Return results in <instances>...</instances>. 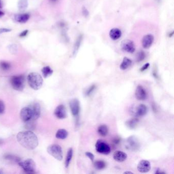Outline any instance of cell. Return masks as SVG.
<instances>
[{"label":"cell","instance_id":"60d3db41","mask_svg":"<svg viewBox=\"0 0 174 174\" xmlns=\"http://www.w3.org/2000/svg\"><path fill=\"white\" fill-rule=\"evenodd\" d=\"M4 15V13L2 11H0V18L2 17V16H3Z\"/></svg>","mask_w":174,"mask_h":174},{"label":"cell","instance_id":"f1b7e54d","mask_svg":"<svg viewBox=\"0 0 174 174\" xmlns=\"http://www.w3.org/2000/svg\"><path fill=\"white\" fill-rule=\"evenodd\" d=\"M10 64L7 62L2 61L0 62V68L4 71H7L10 69Z\"/></svg>","mask_w":174,"mask_h":174},{"label":"cell","instance_id":"6da1fadb","mask_svg":"<svg viewBox=\"0 0 174 174\" xmlns=\"http://www.w3.org/2000/svg\"><path fill=\"white\" fill-rule=\"evenodd\" d=\"M16 137L20 145L28 150H34L38 146V138L31 131L20 132L18 134Z\"/></svg>","mask_w":174,"mask_h":174},{"label":"cell","instance_id":"7a4b0ae2","mask_svg":"<svg viewBox=\"0 0 174 174\" xmlns=\"http://www.w3.org/2000/svg\"><path fill=\"white\" fill-rule=\"evenodd\" d=\"M27 80L30 86L35 91L40 89L44 82L41 75L37 73H31L28 75Z\"/></svg>","mask_w":174,"mask_h":174},{"label":"cell","instance_id":"277c9868","mask_svg":"<svg viewBox=\"0 0 174 174\" xmlns=\"http://www.w3.org/2000/svg\"><path fill=\"white\" fill-rule=\"evenodd\" d=\"M11 85L13 88L16 91H22L25 87V78L24 76H15L11 78Z\"/></svg>","mask_w":174,"mask_h":174},{"label":"cell","instance_id":"f35d334b","mask_svg":"<svg viewBox=\"0 0 174 174\" xmlns=\"http://www.w3.org/2000/svg\"><path fill=\"white\" fill-rule=\"evenodd\" d=\"M49 1H50V2L52 3L55 4V3H56L57 2H58L59 0H49Z\"/></svg>","mask_w":174,"mask_h":174},{"label":"cell","instance_id":"8fae6325","mask_svg":"<svg viewBox=\"0 0 174 174\" xmlns=\"http://www.w3.org/2000/svg\"><path fill=\"white\" fill-rule=\"evenodd\" d=\"M29 107L31 109L32 113V120L33 121L37 120L40 116L41 112L40 105L37 102H34L31 104Z\"/></svg>","mask_w":174,"mask_h":174},{"label":"cell","instance_id":"7bdbcfd3","mask_svg":"<svg viewBox=\"0 0 174 174\" xmlns=\"http://www.w3.org/2000/svg\"><path fill=\"white\" fill-rule=\"evenodd\" d=\"M2 7V3L1 0H0V8H1Z\"/></svg>","mask_w":174,"mask_h":174},{"label":"cell","instance_id":"e0dca14e","mask_svg":"<svg viewBox=\"0 0 174 174\" xmlns=\"http://www.w3.org/2000/svg\"><path fill=\"white\" fill-rule=\"evenodd\" d=\"M113 158L116 162H122L127 159V155L121 151H116L113 153Z\"/></svg>","mask_w":174,"mask_h":174},{"label":"cell","instance_id":"ffe728a7","mask_svg":"<svg viewBox=\"0 0 174 174\" xmlns=\"http://www.w3.org/2000/svg\"><path fill=\"white\" fill-rule=\"evenodd\" d=\"M132 61L130 59H129L128 57H124L123 61L120 65V69L121 70H126L130 67L132 64Z\"/></svg>","mask_w":174,"mask_h":174},{"label":"cell","instance_id":"83f0119b","mask_svg":"<svg viewBox=\"0 0 174 174\" xmlns=\"http://www.w3.org/2000/svg\"><path fill=\"white\" fill-rule=\"evenodd\" d=\"M27 0H20L18 3V7L20 11H24L27 8Z\"/></svg>","mask_w":174,"mask_h":174},{"label":"cell","instance_id":"d6a6232c","mask_svg":"<svg viewBox=\"0 0 174 174\" xmlns=\"http://www.w3.org/2000/svg\"><path fill=\"white\" fill-rule=\"evenodd\" d=\"M85 155H86V156H87V157H88V158H89L92 162L94 161V155L92 153L89 152H86L85 153Z\"/></svg>","mask_w":174,"mask_h":174},{"label":"cell","instance_id":"9c48e42d","mask_svg":"<svg viewBox=\"0 0 174 174\" xmlns=\"http://www.w3.org/2000/svg\"><path fill=\"white\" fill-rule=\"evenodd\" d=\"M72 114L75 118H78L80 113V102L77 99H73L69 103Z\"/></svg>","mask_w":174,"mask_h":174},{"label":"cell","instance_id":"603a6c76","mask_svg":"<svg viewBox=\"0 0 174 174\" xmlns=\"http://www.w3.org/2000/svg\"><path fill=\"white\" fill-rule=\"evenodd\" d=\"M108 128L106 125H101L98 127V132L102 136H106L108 133Z\"/></svg>","mask_w":174,"mask_h":174},{"label":"cell","instance_id":"d6986e66","mask_svg":"<svg viewBox=\"0 0 174 174\" xmlns=\"http://www.w3.org/2000/svg\"><path fill=\"white\" fill-rule=\"evenodd\" d=\"M109 36L113 40L118 39L121 36V31L120 29L115 28L111 29L109 32Z\"/></svg>","mask_w":174,"mask_h":174},{"label":"cell","instance_id":"d590c367","mask_svg":"<svg viewBox=\"0 0 174 174\" xmlns=\"http://www.w3.org/2000/svg\"><path fill=\"white\" fill-rule=\"evenodd\" d=\"M82 13L83 14L84 16H85V17H87L88 15H89L88 11L87 9L85 7H83V8H82Z\"/></svg>","mask_w":174,"mask_h":174},{"label":"cell","instance_id":"5b68a950","mask_svg":"<svg viewBox=\"0 0 174 174\" xmlns=\"http://www.w3.org/2000/svg\"><path fill=\"white\" fill-rule=\"evenodd\" d=\"M125 147L128 150L136 152L140 150V145L137 138L132 135L127 138L126 142Z\"/></svg>","mask_w":174,"mask_h":174},{"label":"cell","instance_id":"52a82bcc","mask_svg":"<svg viewBox=\"0 0 174 174\" xmlns=\"http://www.w3.org/2000/svg\"><path fill=\"white\" fill-rule=\"evenodd\" d=\"M95 147L97 152L100 154L108 155L111 152V148L109 145L103 140H98Z\"/></svg>","mask_w":174,"mask_h":174},{"label":"cell","instance_id":"5bb4252c","mask_svg":"<svg viewBox=\"0 0 174 174\" xmlns=\"http://www.w3.org/2000/svg\"><path fill=\"white\" fill-rule=\"evenodd\" d=\"M54 114L59 119H64L67 118V113L65 106L64 105L58 106L55 110Z\"/></svg>","mask_w":174,"mask_h":174},{"label":"cell","instance_id":"b9f144b4","mask_svg":"<svg viewBox=\"0 0 174 174\" xmlns=\"http://www.w3.org/2000/svg\"><path fill=\"white\" fill-rule=\"evenodd\" d=\"M124 174H133V173L131 172H129V171H126V172L124 173Z\"/></svg>","mask_w":174,"mask_h":174},{"label":"cell","instance_id":"74e56055","mask_svg":"<svg viewBox=\"0 0 174 174\" xmlns=\"http://www.w3.org/2000/svg\"><path fill=\"white\" fill-rule=\"evenodd\" d=\"M28 32V30H25V31H23V32L20 33V37H25L27 34Z\"/></svg>","mask_w":174,"mask_h":174},{"label":"cell","instance_id":"4dcf8cb0","mask_svg":"<svg viewBox=\"0 0 174 174\" xmlns=\"http://www.w3.org/2000/svg\"><path fill=\"white\" fill-rule=\"evenodd\" d=\"M96 86L95 85H93L91 86L90 87L87 89V91L85 92V96H89L92 93L94 92V89H96Z\"/></svg>","mask_w":174,"mask_h":174},{"label":"cell","instance_id":"9a60e30c","mask_svg":"<svg viewBox=\"0 0 174 174\" xmlns=\"http://www.w3.org/2000/svg\"><path fill=\"white\" fill-rule=\"evenodd\" d=\"M154 37L152 35L148 34L143 37L142 40V45L144 49H149L154 42Z\"/></svg>","mask_w":174,"mask_h":174},{"label":"cell","instance_id":"484cf974","mask_svg":"<svg viewBox=\"0 0 174 174\" xmlns=\"http://www.w3.org/2000/svg\"><path fill=\"white\" fill-rule=\"evenodd\" d=\"M42 73L45 78H48L50 76L53 74V71L51 69V67L49 66H47L43 67L42 69Z\"/></svg>","mask_w":174,"mask_h":174},{"label":"cell","instance_id":"3957f363","mask_svg":"<svg viewBox=\"0 0 174 174\" xmlns=\"http://www.w3.org/2000/svg\"><path fill=\"white\" fill-rule=\"evenodd\" d=\"M47 152L51 156L59 161L63 159V152L61 147L58 145H52L48 147Z\"/></svg>","mask_w":174,"mask_h":174},{"label":"cell","instance_id":"ab89813d","mask_svg":"<svg viewBox=\"0 0 174 174\" xmlns=\"http://www.w3.org/2000/svg\"><path fill=\"white\" fill-rule=\"evenodd\" d=\"M120 140H119V139H118V138H116V139H115V140H114V143H117V144H118V143H120Z\"/></svg>","mask_w":174,"mask_h":174},{"label":"cell","instance_id":"2e32d148","mask_svg":"<svg viewBox=\"0 0 174 174\" xmlns=\"http://www.w3.org/2000/svg\"><path fill=\"white\" fill-rule=\"evenodd\" d=\"M148 107L144 104H140L136 107L135 111V116L136 117H142L145 116L148 113Z\"/></svg>","mask_w":174,"mask_h":174},{"label":"cell","instance_id":"ba28073f","mask_svg":"<svg viewBox=\"0 0 174 174\" xmlns=\"http://www.w3.org/2000/svg\"><path fill=\"white\" fill-rule=\"evenodd\" d=\"M121 47L123 51L127 53H133L135 51L134 42L129 39H125L121 42Z\"/></svg>","mask_w":174,"mask_h":174},{"label":"cell","instance_id":"8992f818","mask_svg":"<svg viewBox=\"0 0 174 174\" xmlns=\"http://www.w3.org/2000/svg\"><path fill=\"white\" fill-rule=\"evenodd\" d=\"M18 164L20 167H22L26 173L29 174L34 173L36 168V164L32 159H28L23 161H20L18 162Z\"/></svg>","mask_w":174,"mask_h":174},{"label":"cell","instance_id":"1f68e13d","mask_svg":"<svg viewBox=\"0 0 174 174\" xmlns=\"http://www.w3.org/2000/svg\"><path fill=\"white\" fill-rule=\"evenodd\" d=\"M5 158L6 159H8L11 160L13 161H15V162H19L20 161L19 158L16 157H15V156H12V155H7L5 156Z\"/></svg>","mask_w":174,"mask_h":174},{"label":"cell","instance_id":"4fadbf2b","mask_svg":"<svg viewBox=\"0 0 174 174\" xmlns=\"http://www.w3.org/2000/svg\"><path fill=\"white\" fill-rule=\"evenodd\" d=\"M20 116L22 121L24 122H27L32 119V113L29 107L23 108L20 111Z\"/></svg>","mask_w":174,"mask_h":174},{"label":"cell","instance_id":"d4e9b609","mask_svg":"<svg viewBox=\"0 0 174 174\" xmlns=\"http://www.w3.org/2000/svg\"><path fill=\"white\" fill-rule=\"evenodd\" d=\"M94 168L98 170H102L105 168L106 167V163L103 160H97L94 163Z\"/></svg>","mask_w":174,"mask_h":174},{"label":"cell","instance_id":"30bf717a","mask_svg":"<svg viewBox=\"0 0 174 174\" xmlns=\"http://www.w3.org/2000/svg\"><path fill=\"white\" fill-rule=\"evenodd\" d=\"M137 169L138 172L141 173L149 172L151 169L150 162L147 160H140L138 164Z\"/></svg>","mask_w":174,"mask_h":174},{"label":"cell","instance_id":"4316f807","mask_svg":"<svg viewBox=\"0 0 174 174\" xmlns=\"http://www.w3.org/2000/svg\"><path fill=\"white\" fill-rule=\"evenodd\" d=\"M82 38H83V37L82 35H81L79 37H78L76 41V42L75 44L74 45V54H76L77 52H78V50L80 48V45L81 44L82 40Z\"/></svg>","mask_w":174,"mask_h":174},{"label":"cell","instance_id":"7c38bea8","mask_svg":"<svg viewBox=\"0 0 174 174\" xmlns=\"http://www.w3.org/2000/svg\"><path fill=\"white\" fill-rule=\"evenodd\" d=\"M135 95L136 99L139 101L145 100L147 98V92L142 85H138L136 87Z\"/></svg>","mask_w":174,"mask_h":174},{"label":"cell","instance_id":"e575fe53","mask_svg":"<svg viewBox=\"0 0 174 174\" xmlns=\"http://www.w3.org/2000/svg\"><path fill=\"white\" fill-rule=\"evenodd\" d=\"M149 67H150V64L149 63H147L145 64H144L143 66V67H142V68L140 69V72H143V71H145V70H147V69L149 68Z\"/></svg>","mask_w":174,"mask_h":174},{"label":"cell","instance_id":"836d02e7","mask_svg":"<svg viewBox=\"0 0 174 174\" xmlns=\"http://www.w3.org/2000/svg\"><path fill=\"white\" fill-rule=\"evenodd\" d=\"M5 110V105L3 102L0 101V114L4 113Z\"/></svg>","mask_w":174,"mask_h":174},{"label":"cell","instance_id":"7402d4cb","mask_svg":"<svg viewBox=\"0 0 174 174\" xmlns=\"http://www.w3.org/2000/svg\"><path fill=\"white\" fill-rule=\"evenodd\" d=\"M68 132L64 129H60L57 131L56 134V137L58 139L60 140H64L67 138L68 136Z\"/></svg>","mask_w":174,"mask_h":174},{"label":"cell","instance_id":"f546056e","mask_svg":"<svg viewBox=\"0 0 174 174\" xmlns=\"http://www.w3.org/2000/svg\"><path fill=\"white\" fill-rule=\"evenodd\" d=\"M145 52L143 51H140L137 53V57H136V60L137 62H140L145 58Z\"/></svg>","mask_w":174,"mask_h":174},{"label":"cell","instance_id":"8d00e7d4","mask_svg":"<svg viewBox=\"0 0 174 174\" xmlns=\"http://www.w3.org/2000/svg\"><path fill=\"white\" fill-rule=\"evenodd\" d=\"M10 31H11V29L2 28V29H0V34H1L2 33L8 32Z\"/></svg>","mask_w":174,"mask_h":174},{"label":"cell","instance_id":"cb8c5ba5","mask_svg":"<svg viewBox=\"0 0 174 174\" xmlns=\"http://www.w3.org/2000/svg\"><path fill=\"white\" fill-rule=\"evenodd\" d=\"M73 149L72 148H70L67 151V157H66V159H65V165L67 168L69 167V164L71 163V160L73 157Z\"/></svg>","mask_w":174,"mask_h":174},{"label":"cell","instance_id":"44dd1931","mask_svg":"<svg viewBox=\"0 0 174 174\" xmlns=\"http://www.w3.org/2000/svg\"><path fill=\"white\" fill-rule=\"evenodd\" d=\"M30 18V15L28 14H22V15H18L15 16V20L17 22L21 23H24L27 22Z\"/></svg>","mask_w":174,"mask_h":174},{"label":"cell","instance_id":"ac0fdd59","mask_svg":"<svg viewBox=\"0 0 174 174\" xmlns=\"http://www.w3.org/2000/svg\"><path fill=\"white\" fill-rule=\"evenodd\" d=\"M139 119L137 118H132L126 121L125 125L129 129H134L137 127L139 123Z\"/></svg>","mask_w":174,"mask_h":174}]
</instances>
